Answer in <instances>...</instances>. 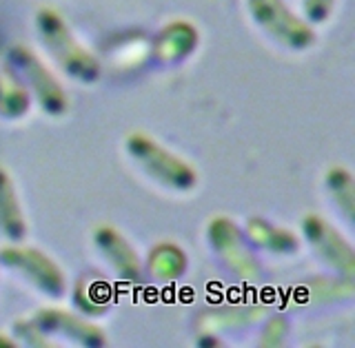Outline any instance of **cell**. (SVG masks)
Here are the masks:
<instances>
[{"mask_svg": "<svg viewBox=\"0 0 355 348\" xmlns=\"http://www.w3.org/2000/svg\"><path fill=\"white\" fill-rule=\"evenodd\" d=\"M36 31L47 49L51 60L62 69V73L80 85H96L103 73L98 58L83 47L80 40L67 25V20L53 7H40L36 14Z\"/></svg>", "mask_w": 355, "mask_h": 348, "instance_id": "obj_1", "label": "cell"}, {"mask_svg": "<svg viewBox=\"0 0 355 348\" xmlns=\"http://www.w3.org/2000/svg\"><path fill=\"white\" fill-rule=\"evenodd\" d=\"M129 158L136 162L142 173H147L155 184H160L175 193H189L198 186V171L191 162L169 151L149 133L133 131L125 140Z\"/></svg>", "mask_w": 355, "mask_h": 348, "instance_id": "obj_2", "label": "cell"}, {"mask_svg": "<svg viewBox=\"0 0 355 348\" xmlns=\"http://www.w3.org/2000/svg\"><path fill=\"white\" fill-rule=\"evenodd\" d=\"M7 62L14 67V71L31 94V100H36L44 114L51 118H62L69 111V98H67L64 87L58 82L49 67L38 58L36 51L18 42L9 47Z\"/></svg>", "mask_w": 355, "mask_h": 348, "instance_id": "obj_3", "label": "cell"}, {"mask_svg": "<svg viewBox=\"0 0 355 348\" xmlns=\"http://www.w3.org/2000/svg\"><path fill=\"white\" fill-rule=\"evenodd\" d=\"M249 14L262 33L288 51H306L318 42L313 25L300 18L284 0H247Z\"/></svg>", "mask_w": 355, "mask_h": 348, "instance_id": "obj_4", "label": "cell"}, {"mask_svg": "<svg viewBox=\"0 0 355 348\" xmlns=\"http://www.w3.org/2000/svg\"><path fill=\"white\" fill-rule=\"evenodd\" d=\"M207 242L220 264L244 282H255L262 277V264L251 251L242 229L227 216H216L207 224Z\"/></svg>", "mask_w": 355, "mask_h": 348, "instance_id": "obj_5", "label": "cell"}, {"mask_svg": "<svg viewBox=\"0 0 355 348\" xmlns=\"http://www.w3.org/2000/svg\"><path fill=\"white\" fill-rule=\"evenodd\" d=\"M0 266L18 273L25 282H29L38 293L49 299H62L67 295V288H69L62 268L47 253L33 249V246H22V242H9L0 249Z\"/></svg>", "mask_w": 355, "mask_h": 348, "instance_id": "obj_6", "label": "cell"}, {"mask_svg": "<svg viewBox=\"0 0 355 348\" xmlns=\"http://www.w3.org/2000/svg\"><path fill=\"white\" fill-rule=\"evenodd\" d=\"M302 235L318 260L329 266L340 277L353 279L355 275V251L351 242L318 213H306L302 218Z\"/></svg>", "mask_w": 355, "mask_h": 348, "instance_id": "obj_7", "label": "cell"}, {"mask_svg": "<svg viewBox=\"0 0 355 348\" xmlns=\"http://www.w3.org/2000/svg\"><path fill=\"white\" fill-rule=\"evenodd\" d=\"M36 322V327L47 333L49 338H60L78 346L87 348H103L107 346V335L100 331L96 324L89 322V317L80 313L58 308V306H44L36 311V315L31 317Z\"/></svg>", "mask_w": 355, "mask_h": 348, "instance_id": "obj_8", "label": "cell"}, {"mask_svg": "<svg viewBox=\"0 0 355 348\" xmlns=\"http://www.w3.org/2000/svg\"><path fill=\"white\" fill-rule=\"evenodd\" d=\"M198 42H200V33L193 22L171 20L153 36L149 44V55L160 67L182 64L198 49Z\"/></svg>", "mask_w": 355, "mask_h": 348, "instance_id": "obj_9", "label": "cell"}, {"mask_svg": "<svg viewBox=\"0 0 355 348\" xmlns=\"http://www.w3.org/2000/svg\"><path fill=\"white\" fill-rule=\"evenodd\" d=\"M94 244L100 255L114 268V273L127 284H138L142 279V260L138 251L118 229L103 224L94 231Z\"/></svg>", "mask_w": 355, "mask_h": 348, "instance_id": "obj_10", "label": "cell"}, {"mask_svg": "<svg viewBox=\"0 0 355 348\" xmlns=\"http://www.w3.org/2000/svg\"><path fill=\"white\" fill-rule=\"evenodd\" d=\"M244 238L251 246L271 255H295L300 251V238L284 227H277L271 220L253 216L244 224Z\"/></svg>", "mask_w": 355, "mask_h": 348, "instance_id": "obj_11", "label": "cell"}, {"mask_svg": "<svg viewBox=\"0 0 355 348\" xmlns=\"http://www.w3.org/2000/svg\"><path fill=\"white\" fill-rule=\"evenodd\" d=\"M187 266H189V257L182 246L164 240L153 244L149 249L142 271L160 284H173L180 277H184Z\"/></svg>", "mask_w": 355, "mask_h": 348, "instance_id": "obj_12", "label": "cell"}, {"mask_svg": "<svg viewBox=\"0 0 355 348\" xmlns=\"http://www.w3.org/2000/svg\"><path fill=\"white\" fill-rule=\"evenodd\" d=\"M0 235L11 244L25 242L27 238L25 213H22L14 180L5 166H0Z\"/></svg>", "mask_w": 355, "mask_h": 348, "instance_id": "obj_13", "label": "cell"}, {"mask_svg": "<svg viewBox=\"0 0 355 348\" xmlns=\"http://www.w3.org/2000/svg\"><path fill=\"white\" fill-rule=\"evenodd\" d=\"M73 306L85 317L105 315L111 306V286L98 273H83L73 284Z\"/></svg>", "mask_w": 355, "mask_h": 348, "instance_id": "obj_14", "label": "cell"}, {"mask_svg": "<svg viewBox=\"0 0 355 348\" xmlns=\"http://www.w3.org/2000/svg\"><path fill=\"white\" fill-rule=\"evenodd\" d=\"M31 109V94L9 62H0V118L22 120Z\"/></svg>", "mask_w": 355, "mask_h": 348, "instance_id": "obj_15", "label": "cell"}, {"mask_svg": "<svg viewBox=\"0 0 355 348\" xmlns=\"http://www.w3.org/2000/svg\"><path fill=\"white\" fill-rule=\"evenodd\" d=\"M324 184L329 191V198L333 200L338 213L347 224L355 220V180L353 173L342 164H333L324 175Z\"/></svg>", "mask_w": 355, "mask_h": 348, "instance_id": "obj_16", "label": "cell"}, {"mask_svg": "<svg viewBox=\"0 0 355 348\" xmlns=\"http://www.w3.org/2000/svg\"><path fill=\"white\" fill-rule=\"evenodd\" d=\"M258 308H242V306H233V308H218L214 313H205L200 320H211L205 324V331H225L231 327H242V324H251L253 320H258Z\"/></svg>", "mask_w": 355, "mask_h": 348, "instance_id": "obj_17", "label": "cell"}, {"mask_svg": "<svg viewBox=\"0 0 355 348\" xmlns=\"http://www.w3.org/2000/svg\"><path fill=\"white\" fill-rule=\"evenodd\" d=\"M11 333H14V338L18 340V344L38 346V348H51L53 346V338H49L47 333H42L31 317L16 320L14 327H11Z\"/></svg>", "mask_w": 355, "mask_h": 348, "instance_id": "obj_18", "label": "cell"}, {"mask_svg": "<svg viewBox=\"0 0 355 348\" xmlns=\"http://www.w3.org/2000/svg\"><path fill=\"white\" fill-rule=\"evenodd\" d=\"M288 335V322L282 315H273L260 333V346H282Z\"/></svg>", "mask_w": 355, "mask_h": 348, "instance_id": "obj_19", "label": "cell"}, {"mask_svg": "<svg viewBox=\"0 0 355 348\" xmlns=\"http://www.w3.org/2000/svg\"><path fill=\"white\" fill-rule=\"evenodd\" d=\"M302 9L306 22L311 25H324V22L331 18L333 9H336V0H302Z\"/></svg>", "mask_w": 355, "mask_h": 348, "instance_id": "obj_20", "label": "cell"}, {"mask_svg": "<svg viewBox=\"0 0 355 348\" xmlns=\"http://www.w3.org/2000/svg\"><path fill=\"white\" fill-rule=\"evenodd\" d=\"M196 344H198V346H202V348H209V346L218 348V346H222L220 338H218V335L211 333V331H205L202 335H200V338L196 340Z\"/></svg>", "mask_w": 355, "mask_h": 348, "instance_id": "obj_21", "label": "cell"}, {"mask_svg": "<svg viewBox=\"0 0 355 348\" xmlns=\"http://www.w3.org/2000/svg\"><path fill=\"white\" fill-rule=\"evenodd\" d=\"M16 346H18L16 338H9V335L0 333V348H16Z\"/></svg>", "mask_w": 355, "mask_h": 348, "instance_id": "obj_22", "label": "cell"}]
</instances>
